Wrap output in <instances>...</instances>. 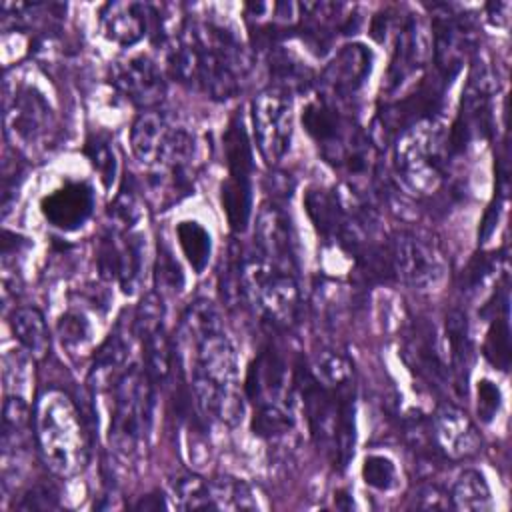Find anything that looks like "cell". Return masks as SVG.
Instances as JSON below:
<instances>
[{"mask_svg":"<svg viewBox=\"0 0 512 512\" xmlns=\"http://www.w3.org/2000/svg\"><path fill=\"white\" fill-rule=\"evenodd\" d=\"M170 506L176 510H216L212 484L198 474H180L168 482Z\"/></svg>","mask_w":512,"mask_h":512,"instance_id":"cell-29","label":"cell"},{"mask_svg":"<svg viewBox=\"0 0 512 512\" xmlns=\"http://www.w3.org/2000/svg\"><path fill=\"white\" fill-rule=\"evenodd\" d=\"M108 442L124 458H134L146 446L156 408V384L142 364L128 366L106 390Z\"/></svg>","mask_w":512,"mask_h":512,"instance_id":"cell-4","label":"cell"},{"mask_svg":"<svg viewBox=\"0 0 512 512\" xmlns=\"http://www.w3.org/2000/svg\"><path fill=\"white\" fill-rule=\"evenodd\" d=\"M184 284L186 276L182 264L174 256L172 246L164 238H158L154 258V292H158L162 298L178 296L184 290Z\"/></svg>","mask_w":512,"mask_h":512,"instance_id":"cell-32","label":"cell"},{"mask_svg":"<svg viewBox=\"0 0 512 512\" xmlns=\"http://www.w3.org/2000/svg\"><path fill=\"white\" fill-rule=\"evenodd\" d=\"M228 176L220 186V204L228 226L242 234L252 218L254 152L242 116H234L222 136Z\"/></svg>","mask_w":512,"mask_h":512,"instance_id":"cell-11","label":"cell"},{"mask_svg":"<svg viewBox=\"0 0 512 512\" xmlns=\"http://www.w3.org/2000/svg\"><path fill=\"white\" fill-rule=\"evenodd\" d=\"M36 432L42 456L58 476H74L88 458L82 414L60 390H48L36 408Z\"/></svg>","mask_w":512,"mask_h":512,"instance_id":"cell-6","label":"cell"},{"mask_svg":"<svg viewBox=\"0 0 512 512\" xmlns=\"http://www.w3.org/2000/svg\"><path fill=\"white\" fill-rule=\"evenodd\" d=\"M446 352H448V380L458 396L466 394L468 374L472 368V338L468 318L460 308H452L446 316Z\"/></svg>","mask_w":512,"mask_h":512,"instance_id":"cell-26","label":"cell"},{"mask_svg":"<svg viewBox=\"0 0 512 512\" xmlns=\"http://www.w3.org/2000/svg\"><path fill=\"white\" fill-rule=\"evenodd\" d=\"M476 412H478V418L484 422V424H490L496 414L500 412L502 408V392L500 388L488 380V378H482L478 384H476Z\"/></svg>","mask_w":512,"mask_h":512,"instance_id":"cell-41","label":"cell"},{"mask_svg":"<svg viewBox=\"0 0 512 512\" xmlns=\"http://www.w3.org/2000/svg\"><path fill=\"white\" fill-rule=\"evenodd\" d=\"M362 480L378 492H390L398 486L396 464L384 454H368L362 462Z\"/></svg>","mask_w":512,"mask_h":512,"instance_id":"cell-39","label":"cell"},{"mask_svg":"<svg viewBox=\"0 0 512 512\" xmlns=\"http://www.w3.org/2000/svg\"><path fill=\"white\" fill-rule=\"evenodd\" d=\"M270 78H272L270 86H276L292 94V92H302L312 84V70L306 68L290 52L276 50L270 56Z\"/></svg>","mask_w":512,"mask_h":512,"instance_id":"cell-33","label":"cell"},{"mask_svg":"<svg viewBox=\"0 0 512 512\" xmlns=\"http://www.w3.org/2000/svg\"><path fill=\"white\" fill-rule=\"evenodd\" d=\"M110 216L114 222L110 226H116L122 230H132V226L138 222L140 218L138 192L134 190L130 180H126L118 190V194L114 196V202L110 204Z\"/></svg>","mask_w":512,"mask_h":512,"instance_id":"cell-40","label":"cell"},{"mask_svg":"<svg viewBox=\"0 0 512 512\" xmlns=\"http://www.w3.org/2000/svg\"><path fill=\"white\" fill-rule=\"evenodd\" d=\"M310 372L326 386L338 388V386L352 384L350 362L338 350H332V348H324L316 352Z\"/></svg>","mask_w":512,"mask_h":512,"instance_id":"cell-38","label":"cell"},{"mask_svg":"<svg viewBox=\"0 0 512 512\" xmlns=\"http://www.w3.org/2000/svg\"><path fill=\"white\" fill-rule=\"evenodd\" d=\"M390 268L414 290H432L444 276V262L432 242L412 230H398L390 240Z\"/></svg>","mask_w":512,"mask_h":512,"instance_id":"cell-16","label":"cell"},{"mask_svg":"<svg viewBox=\"0 0 512 512\" xmlns=\"http://www.w3.org/2000/svg\"><path fill=\"white\" fill-rule=\"evenodd\" d=\"M254 140L260 156L270 164H278L290 150L294 132L292 94L276 86H268L252 100Z\"/></svg>","mask_w":512,"mask_h":512,"instance_id":"cell-14","label":"cell"},{"mask_svg":"<svg viewBox=\"0 0 512 512\" xmlns=\"http://www.w3.org/2000/svg\"><path fill=\"white\" fill-rule=\"evenodd\" d=\"M372 52L364 44L342 46L320 76L324 98L346 108L364 88L372 70Z\"/></svg>","mask_w":512,"mask_h":512,"instance_id":"cell-21","label":"cell"},{"mask_svg":"<svg viewBox=\"0 0 512 512\" xmlns=\"http://www.w3.org/2000/svg\"><path fill=\"white\" fill-rule=\"evenodd\" d=\"M56 332L60 338V344L72 352H84L94 336V324L84 308L70 306L56 322Z\"/></svg>","mask_w":512,"mask_h":512,"instance_id":"cell-35","label":"cell"},{"mask_svg":"<svg viewBox=\"0 0 512 512\" xmlns=\"http://www.w3.org/2000/svg\"><path fill=\"white\" fill-rule=\"evenodd\" d=\"M494 270H498V256L496 254H480V256H476L468 264V268L464 270L462 290H466V292L478 290L480 286H484V282L492 276Z\"/></svg>","mask_w":512,"mask_h":512,"instance_id":"cell-42","label":"cell"},{"mask_svg":"<svg viewBox=\"0 0 512 512\" xmlns=\"http://www.w3.org/2000/svg\"><path fill=\"white\" fill-rule=\"evenodd\" d=\"M196 146L192 128L158 108L140 112L130 128L132 154L150 172L190 168Z\"/></svg>","mask_w":512,"mask_h":512,"instance_id":"cell-7","label":"cell"},{"mask_svg":"<svg viewBox=\"0 0 512 512\" xmlns=\"http://www.w3.org/2000/svg\"><path fill=\"white\" fill-rule=\"evenodd\" d=\"M4 122L8 138L22 152H44L54 146L56 116L46 94L34 82L6 78Z\"/></svg>","mask_w":512,"mask_h":512,"instance_id":"cell-10","label":"cell"},{"mask_svg":"<svg viewBox=\"0 0 512 512\" xmlns=\"http://www.w3.org/2000/svg\"><path fill=\"white\" fill-rule=\"evenodd\" d=\"M176 360L204 420L234 428L246 406L238 388V358L218 308L208 298L186 306L178 326Z\"/></svg>","mask_w":512,"mask_h":512,"instance_id":"cell-1","label":"cell"},{"mask_svg":"<svg viewBox=\"0 0 512 512\" xmlns=\"http://www.w3.org/2000/svg\"><path fill=\"white\" fill-rule=\"evenodd\" d=\"M244 298L254 310L276 328H290L300 316L298 274L282 270L252 250L242 258Z\"/></svg>","mask_w":512,"mask_h":512,"instance_id":"cell-9","label":"cell"},{"mask_svg":"<svg viewBox=\"0 0 512 512\" xmlns=\"http://www.w3.org/2000/svg\"><path fill=\"white\" fill-rule=\"evenodd\" d=\"M10 330L18 344L32 356L44 358L50 348V334L44 316L30 306L16 308L10 316Z\"/></svg>","mask_w":512,"mask_h":512,"instance_id":"cell-28","label":"cell"},{"mask_svg":"<svg viewBox=\"0 0 512 512\" xmlns=\"http://www.w3.org/2000/svg\"><path fill=\"white\" fill-rule=\"evenodd\" d=\"M146 262V242L140 232L110 226L98 240L96 266L104 280H114L124 294L140 288Z\"/></svg>","mask_w":512,"mask_h":512,"instance_id":"cell-15","label":"cell"},{"mask_svg":"<svg viewBox=\"0 0 512 512\" xmlns=\"http://www.w3.org/2000/svg\"><path fill=\"white\" fill-rule=\"evenodd\" d=\"M302 124L328 164L344 170L350 178H360L370 170L368 136L346 108L318 96L304 106Z\"/></svg>","mask_w":512,"mask_h":512,"instance_id":"cell-5","label":"cell"},{"mask_svg":"<svg viewBox=\"0 0 512 512\" xmlns=\"http://www.w3.org/2000/svg\"><path fill=\"white\" fill-rule=\"evenodd\" d=\"M404 360L406 364L416 370L418 376L432 384H442L448 376L446 362L440 356L438 342L434 338V328L426 324H416L406 336L404 342Z\"/></svg>","mask_w":512,"mask_h":512,"instance_id":"cell-27","label":"cell"},{"mask_svg":"<svg viewBox=\"0 0 512 512\" xmlns=\"http://www.w3.org/2000/svg\"><path fill=\"white\" fill-rule=\"evenodd\" d=\"M472 44V26L468 16L436 14L432 20V62L434 72L450 84L460 72Z\"/></svg>","mask_w":512,"mask_h":512,"instance_id":"cell-22","label":"cell"},{"mask_svg":"<svg viewBox=\"0 0 512 512\" xmlns=\"http://www.w3.org/2000/svg\"><path fill=\"white\" fill-rule=\"evenodd\" d=\"M244 390L248 400L258 408H292L294 374L290 372L282 352L268 344L260 348L246 370Z\"/></svg>","mask_w":512,"mask_h":512,"instance_id":"cell-18","label":"cell"},{"mask_svg":"<svg viewBox=\"0 0 512 512\" xmlns=\"http://www.w3.org/2000/svg\"><path fill=\"white\" fill-rule=\"evenodd\" d=\"M412 508L420 510H446L450 508V494L438 484H422L412 496Z\"/></svg>","mask_w":512,"mask_h":512,"instance_id":"cell-44","label":"cell"},{"mask_svg":"<svg viewBox=\"0 0 512 512\" xmlns=\"http://www.w3.org/2000/svg\"><path fill=\"white\" fill-rule=\"evenodd\" d=\"M154 18L156 12L150 4L134 0L110 2L102 10L100 26L106 40L122 48H130L148 34V30L154 26Z\"/></svg>","mask_w":512,"mask_h":512,"instance_id":"cell-24","label":"cell"},{"mask_svg":"<svg viewBox=\"0 0 512 512\" xmlns=\"http://www.w3.org/2000/svg\"><path fill=\"white\" fill-rule=\"evenodd\" d=\"M488 18L496 26H506L508 24V14H510V2H490L486 6Z\"/></svg>","mask_w":512,"mask_h":512,"instance_id":"cell-45","label":"cell"},{"mask_svg":"<svg viewBox=\"0 0 512 512\" xmlns=\"http://www.w3.org/2000/svg\"><path fill=\"white\" fill-rule=\"evenodd\" d=\"M164 314V298L158 292H148L132 316V334L142 348V368L156 388L168 380L176 358V348L166 332Z\"/></svg>","mask_w":512,"mask_h":512,"instance_id":"cell-13","label":"cell"},{"mask_svg":"<svg viewBox=\"0 0 512 512\" xmlns=\"http://www.w3.org/2000/svg\"><path fill=\"white\" fill-rule=\"evenodd\" d=\"M178 246L196 274H202L212 256L210 232L196 220H182L176 226Z\"/></svg>","mask_w":512,"mask_h":512,"instance_id":"cell-31","label":"cell"},{"mask_svg":"<svg viewBox=\"0 0 512 512\" xmlns=\"http://www.w3.org/2000/svg\"><path fill=\"white\" fill-rule=\"evenodd\" d=\"M110 84L132 106L154 110L166 96V78L156 60L136 54L118 60L110 68Z\"/></svg>","mask_w":512,"mask_h":512,"instance_id":"cell-19","label":"cell"},{"mask_svg":"<svg viewBox=\"0 0 512 512\" xmlns=\"http://www.w3.org/2000/svg\"><path fill=\"white\" fill-rule=\"evenodd\" d=\"M40 210L50 226L74 232L94 212V190L86 180H66L40 200Z\"/></svg>","mask_w":512,"mask_h":512,"instance_id":"cell-23","label":"cell"},{"mask_svg":"<svg viewBox=\"0 0 512 512\" xmlns=\"http://www.w3.org/2000/svg\"><path fill=\"white\" fill-rule=\"evenodd\" d=\"M392 30H394L392 56H390V64L382 84V92L388 98L396 96L402 88L408 86V82H412L414 76L422 72L430 52L428 48L430 40L418 16L406 14V16L394 18Z\"/></svg>","mask_w":512,"mask_h":512,"instance_id":"cell-17","label":"cell"},{"mask_svg":"<svg viewBox=\"0 0 512 512\" xmlns=\"http://www.w3.org/2000/svg\"><path fill=\"white\" fill-rule=\"evenodd\" d=\"M254 254L264 258L266 262L298 274V246L296 232L290 216L278 204H264L256 218L254 230V246L250 248Z\"/></svg>","mask_w":512,"mask_h":512,"instance_id":"cell-20","label":"cell"},{"mask_svg":"<svg viewBox=\"0 0 512 512\" xmlns=\"http://www.w3.org/2000/svg\"><path fill=\"white\" fill-rule=\"evenodd\" d=\"M450 494V504L456 510H474V512H484L492 508V494L490 486L484 478L482 472L468 468L458 474V478L452 484Z\"/></svg>","mask_w":512,"mask_h":512,"instance_id":"cell-30","label":"cell"},{"mask_svg":"<svg viewBox=\"0 0 512 512\" xmlns=\"http://www.w3.org/2000/svg\"><path fill=\"white\" fill-rule=\"evenodd\" d=\"M84 154L88 156L90 164L98 172L104 188L110 190L118 174V158H116L114 142L110 140V136L104 132L90 134L84 144Z\"/></svg>","mask_w":512,"mask_h":512,"instance_id":"cell-36","label":"cell"},{"mask_svg":"<svg viewBox=\"0 0 512 512\" xmlns=\"http://www.w3.org/2000/svg\"><path fill=\"white\" fill-rule=\"evenodd\" d=\"M432 432L450 458L472 456L480 448V438L468 416L452 404H442L432 418Z\"/></svg>","mask_w":512,"mask_h":512,"instance_id":"cell-25","label":"cell"},{"mask_svg":"<svg viewBox=\"0 0 512 512\" xmlns=\"http://www.w3.org/2000/svg\"><path fill=\"white\" fill-rule=\"evenodd\" d=\"M448 130L438 118L422 120L396 136L394 168L414 194L434 192L448 168Z\"/></svg>","mask_w":512,"mask_h":512,"instance_id":"cell-8","label":"cell"},{"mask_svg":"<svg viewBox=\"0 0 512 512\" xmlns=\"http://www.w3.org/2000/svg\"><path fill=\"white\" fill-rule=\"evenodd\" d=\"M486 360L506 372L510 368V322H508V302L496 308L490 316V328L484 340Z\"/></svg>","mask_w":512,"mask_h":512,"instance_id":"cell-34","label":"cell"},{"mask_svg":"<svg viewBox=\"0 0 512 512\" xmlns=\"http://www.w3.org/2000/svg\"><path fill=\"white\" fill-rule=\"evenodd\" d=\"M494 92H496L494 76L482 62L476 64L470 70L466 88L462 92L456 120L448 130L450 158L462 154L470 144L490 138L494 128V114H492Z\"/></svg>","mask_w":512,"mask_h":512,"instance_id":"cell-12","label":"cell"},{"mask_svg":"<svg viewBox=\"0 0 512 512\" xmlns=\"http://www.w3.org/2000/svg\"><path fill=\"white\" fill-rule=\"evenodd\" d=\"M216 510H256L258 502L250 486L232 476H218L210 480Z\"/></svg>","mask_w":512,"mask_h":512,"instance_id":"cell-37","label":"cell"},{"mask_svg":"<svg viewBox=\"0 0 512 512\" xmlns=\"http://www.w3.org/2000/svg\"><path fill=\"white\" fill-rule=\"evenodd\" d=\"M294 386L300 392L304 416L310 436L328 462L346 470L354 456L356 422H354V392L348 386H326L310 368L294 370Z\"/></svg>","mask_w":512,"mask_h":512,"instance_id":"cell-3","label":"cell"},{"mask_svg":"<svg viewBox=\"0 0 512 512\" xmlns=\"http://www.w3.org/2000/svg\"><path fill=\"white\" fill-rule=\"evenodd\" d=\"M168 68L188 88L212 100H228L244 88L252 62L230 24L190 16L170 38Z\"/></svg>","mask_w":512,"mask_h":512,"instance_id":"cell-2","label":"cell"},{"mask_svg":"<svg viewBox=\"0 0 512 512\" xmlns=\"http://www.w3.org/2000/svg\"><path fill=\"white\" fill-rule=\"evenodd\" d=\"M58 506V492L52 484H34L16 502L18 510H54Z\"/></svg>","mask_w":512,"mask_h":512,"instance_id":"cell-43","label":"cell"}]
</instances>
